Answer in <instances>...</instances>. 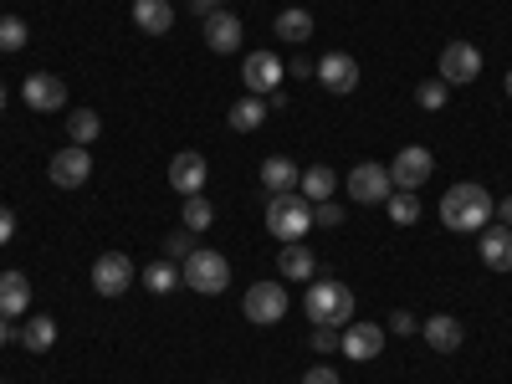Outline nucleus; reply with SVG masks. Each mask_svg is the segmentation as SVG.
<instances>
[{
	"label": "nucleus",
	"instance_id": "nucleus-9",
	"mask_svg": "<svg viewBox=\"0 0 512 384\" xmlns=\"http://www.w3.org/2000/svg\"><path fill=\"white\" fill-rule=\"evenodd\" d=\"M349 195H354L359 205H379V200H390V195H395L390 164H374V159L354 164V169H349Z\"/></svg>",
	"mask_w": 512,
	"mask_h": 384
},
{
	"label": "nucleus",
	"instance_id": "nucleus-36",
	"mask_svg": "<svg viewBox=\"0 0 512 384\" xmlns=\"http://www.w3.org/2000/svg\"><path fill=\"white\" fill-rule=\"evenodd\" d=\"M303 384H338V369H328V364H313V369L303 374Z\"/></svg>",
	"mask_w": 512,
	"mask_h": 384
},
{
	"label": "nucleus",
	"instance_id": "nucleus-25",
	"mask_svg": "<svg viewBox=\"0 0 512 384\" xmlns=\"http://www.w3.org/2000/svg\"><path fill=\"white\" fill-rule=\"evenodd\" d=\"M297 190H303L313 205H318V200H333V190H338V175H333L328 164H313V169H303V180H297Z\"/></svg>",
	"mask_w": 512,
	"mask_h": 384
},
{
	"label": "nucleus",
	"instance_id": "nucleus-43",
	"mask_svg": "<svg viewBox=\"0 0 512 384\" xmlns=\"http://www.w3.org/2000/svg\"><path fill=\"white\" fill-rule=\"evenodd\" d=\"M0 113H6V82H0Z\"/></svg>",
	"mask_w": 512,
	"mask_h": 384
},
{
	"label": "nucleus",
	"instance_id": "nucleus-32",
	"mask_svg": "<svg viewBox=\"0 0 512 384\" xmlns=\"http://www.w3.org/2000/svg\"><path fill=\"white\" fill-rule=\"evenodd\" d=\"M190 251H195V231H190V226H180V231L164 236V262H185Z\"/></svg>",
	"mask_w": 512,
	"mask_h": 384
},
{
	"label": "nucleus",
	"instance_id": "nucleus-14",
	"mask_svg": "<svg viewBox=\"0 0 512 384\" xmlns=\"http://www.w3.org/2000/svg\"><path fill=\"white\" fill-rule=\"evenodd\" d=\"M205 180H210L205 154L185 149V154L169 159V185H175V195H205Z\"/></svg>",
	"mask_w": 512,
	"mask_h": 384
},
{
	"label": "nucleus",
	"instance_id": "nucleus-28",
	"mask_svg": "<svg viewBox=\"0 0 512 384\" xmlns=\"http://www.w3.org/2000/svg\"><path fill=\"white\" fill-rule=\"evenodd\" d=\"M384 210H390V221H395V226H415V221H420V195L395 190L390 200H384Z\"/></svg>",
	"mask_w": 512,
	"mask_h": 384
},
{
	"label": "nucleus",
	"instance_id": "nucleus-30",
	"mask_svg": "<svg viewBox=\"0 0 512 384\" xmlns=\"http://www.w3.org/2000/svg\"><path fill=\"white\" fill-rule=\"evenodd\" d=\"M185 226L200 236V231H210L216 226V205H210L205 195H185Z\"/></svg>",
	"mask_w": 512,
	"mask_h": 384
},
{
	"label": "nucleus",
	"instance_id": "nucleus-42",
	"mask_svg": "<svg viewBox=\"0 0 512 384\" xmlns=\"http://www.w3.org/2000/svg\"><path fill=\"white\" fill-rule=\"evenodd\" d=\"M6 338H11V328H6V318H0V349H6Z\"/></svg>",
	"mask_w": 512,
	"mask_h": 384
},
{
	"label": "nucleus",
	"instance_id": "nucleus-10",
	"mask_svg": "<svg viewBox=\"0 0 512 384\" xmlns=\"http://www.w3.org/2000/svg\"><path fill=\"white\" fill-rule=\"evenodd\" d=\"M21 98H26L31 113H62L67 108V82L57 72H31L21 82Z\"/></svg>",
	"mask_w": 512,
	"mask_h": 384
},
{
	"label": "nucleus",
	"instance_id": "nucleus-22",
	"mask_svg": "<svg viewBox=\"0 0 512 384\" xmlns=\"http://www.w3.org/2000/svg\"><path fill=\"white\" fill-rule=\"evenodd\" d=\"M31 308V282L21 272H0V318H21Z\"/></svg>",
	"mask_w": 512,
	"mask_h": 384
},
{
	"label": "nucleus",
	"instance_id": "nucleus-13",
	"mask_svg": "<svg viewBox=\"0 0 512 384\" xmlns=\"http://www.w3.org/2000/svg\"><path fill=\"white\" fill-rule=\"evenodd\" d=\"M338 354L354 359V364H369L384 354V328L379 323H349L344 333H338Z\"/></svg>",
	"mask_w": 512,
	"mask_h": 384
},
{
	"label": "nucleus",
	"instance_id": "nucleus-33",
	"mask_svg": "<svg viewBox=\"0 0 512 384\" xmlns=\"http://www.w3.org/2000/svg\"><path fill=\"white\" fill-rule=\"evenodd\" d=\"M21 47H26V21L0 16V52H21Z\"/></svg>",
	"mask_w": 512,
	"mask_h": 384
},
{
	"label": "nucleus",
	"instance_id": "nucleus-41",
	"mask_svg": "<svg viewBox=\"0 0 512 384\" xmlns=\"http://www.w3.org/2000/svg\"><path fill=\"white\" fill-rule=\"evenodd\" d=\"M497 216H502V226H512V195H507V200L497 205Z\"/></svg>",
	"mask_w": 512,
	"mask_h": 384
},
{
	"label": "nucleus",
	"instance_id": "nucleus-38",
	"mask_svg": "<svg viewBox=\"0 0 512 384\" xmlns=\"http://www.w3.org/2000/svg\"><path fill=\"white\" fill-rule=\"evenodd\" d=\"M415 328H420V323H415V313H405V308H400V313H390V333H415Z\"/></svg>",
	"mask_w": 512,
	"mask_h": 384
},
{
	"label": "nucleus",
	"instance_id": "nucleus-1",
	"mask_svg": "<svg viewBox=\"0 0 512 384\" xmlns=\"http://www.w3.org/2000/svg\"><path fill=\"white\" fill-rule=\"evenodd\" d=\"M492 216H497V200L477 180H461L441 195V226L456 231V236H472V231L492 226Z\"/></svg>",
	"mask_w": 512,
	"mask_h": 384
},
{
	"label": "nucleus",
	"instance_id": "nucleus-27",
	"mask_svg": "<svg viewBox=\"0 0 512 384\" xmlns=\"http://www.w3.org/2000/svg\"><path fill=\"white\" fill-rule=\"evenodd\" d=\"M21 344H26L31 354H47V349L57 344V318H52V313H47V318H26Z\"/></svg>",
	"mask_w": 512,
	"mask_h": 384
},
{
	"label": "nucleus",
	"instance_id": "nucleus-6",
	"mask_svg": "<svg viewBox=\"0 0 512 384\" xmlns=\"http://www.w3.org/2000/svg\"><path fill=\"white\" fill-rule=\"evenodd\" d=\"M436 77L446 82V88H466V82L482 77V52L472 47V41H446L441 62H436Z\"/></svg>",
	"mask_w": 512,
	"mask_h": 384
},
{
	"label": "nucleus",
	"instance_id": "nucleus-15",
	"mask_svg": "<svg viewBox=\"0 0 512 384\" xmlns=\"http://www.w3.org/2000/svg\"><path fill=\"white\" fill-rule=\"evenodd\" d=\"M323 88L333 93V98H344V93H354L359 88V62L349 57V52H328L323 62H318V72H313Z\"/></svg>",
	"mask_w": 512,
	"mask_h": 384
},
{
	"label": "nucleus",
	"instance_id": "nucleus-19",
	"mask_svg": "<svg viewBox=\"0 0 512 384\" xmlns=\"http://www.w3.org/2000/svg\"><path fill=\"white\" fill-rule=\"evenodd\" d=\"M277 272L292 277V282H313V277H318V256H313L303 241H287V246L277 251Z\"/></svg>",
	"mask_w": 512,
	"mask_h": 384
},
{
	"label": "nucleus",
	"instance_id": "nucleus-3",
	"mask_svg": "<svg viewBox=\"0 0 512 384\" xmlns=\"http://www.w3.org/2000/svg\"><path fill=\"white\" fill-rule=\"evenodd\" d=\"M267 231L287 246V241H303L313 231V200L303 190H292V195H272L267 200Z\"/></svg>",
	"mask_w": 512,
	"mask_h": 384
},
{
	"label": "nucleus",
	"instance_id": "nucleus-4",
	"mask_svg": "<svg viewBox=\"0 0 512 384\" xmlns=\"http://www.w3.org/2000/svg\"><path fill=\"white\" fill-rule=\"evenodd\" d=\"M180 282L190 292H200V297H216V292L231 287V262H226L221 251H210V246H195L185 262H180Z\"/></svg>",
	"mask_w": 512,
	"mask_h": 384
},
{
	"label": "nucleus",
	"instance_id": "nucleus-35",
	"mask_svg": "<svg viewBox=\"0 0 512 384\" xmlns=\"http://www.w3.org/2000/svg\"><path fill=\"white\" fill-rule=\"evenodd\" d=\"M338 333L344 328H313V349L318 354H338Z\"/></svg>",
	"mask_w": 512,
	"mask_h": 384
},
{
	"label": "nucleus",
	"instance_id": "nucleus-45",
	"mask_svg": "<svg viewBox=\"0 0 512 384\" xmlns=\"http://www.w3.org/2000/svg\"><path fill=\"white\" fill-rule=\"evenodd\" d=\"M216 384H221V379H216Z\"/></svg>",
	"mask_w": 512,
	"mask_h": 384
},
{
	"label": "nucleus",
	"instance_id": "nucleus-18",
	"mask_svg": "<svg viewBox=\"0 0 512 384\" xmlns=\"http://www.w3.org/2000/svg\"><path fill=\"white\" fill-rule=\"evenodd\" d=\"M420 333H425V344H431L436 354H456V349H461V338H466L461 318H451V313H431V318L420 323Z\"/></svg>",
	"mask_w": 512,
	"mask_h": 384
},
{
	"label": "nucleus",
	"instance_id": "nucleus-7",
	"mask_svg": "<svg viewBox=\"0 0 512 384\" xmlns=\"http://www.w3.org/2000/svg\"><path fill=\"white\" fill-rule=\"evenodd\" d=\"M431 169H436V154L425 149V144H405L395 159H390V180H395V190H420L425 180H431Z\"/></svg>",
	"mask_w": 512,
	"mask_h": 384
},
{
	"label": "nucleus",
	"instance_id": "nucleus-5",
	"mask_svg": "<svg viewBox=\"0 0 512 384\" xmlns=\"http://www.w3.org/2000/svg\"><path fill=\"white\" fill-rule=\"evenodd\" d=\"M241 313L256 323V328H272L287 318V287L282 282H251L246 297H241Z\"/></svg>",
	"mask_w": 512,
	"mask_h": 384
},
{
	"label": "nucleus",
	"instance_id": "nucleus-21",
	"mask_svg": "<svg viewBox=\"0 0 512 384\" xmlns=\"http://www.w3.org/2000/svg\"><path fill=\"white\" fill-rule=\"evenodd\" d=\"M134 26H139L144 36L175 31V6H169V0H134Z\"/></svg>",
	"mask_w": 512,
	"mask_h": 384
},
{
	"label": "nucleus",
	"instance_id": "nucleus-39",
	"mask_svg": "<svg viewBox=\"0 0 512 384\" xmlns=\"http://www.w3.org/2000/svg\"><path fill=\"white\" fill-rule=\"evenodd\" d=\"M287 72H292L297 82H303V77H313V72H318V62H308V57H292V67H287Z\"/></svg>",
	"mask_w": 512,
	"mask_h": 384
},
{
	"label": "nucleus",
	"instance_id": "nucleus-20",
	"mask_svg": "<svg viewBox=\"0 0 512 384\" xmlns=\"http://www.w3.org/2000/svg\"><path fill=\"white\" fill-rule=\"evenodd\" d=\"M297 180H303V169H297L287 154L262 159V190H267V195H292V190H297Z\"/></svg>",
	"mask_w": 512,
	"mask_h": 384
},
{
	"label": "nucleus",
	"instance_id": "nucleus-12",
	"mask_svg": "<svg viewBox=\"0 0 512 384\" xmlns=\"http://www.w3.org/2000/svg\"><path fill=\"white\" fill-rule=\"evenodd\" d=\"M128 287H134V262H128L123 251H103L93 262V292L98 297H123Z\"/></svg>",
	"mask_w": 512,
	"mask_h": 384
},
{
	"label": "nucleus",
	"instance_id": "nucleus-34",
	"mask_svg": "<svg viewBox=\"0 0 512 384\" xmlns=\"http://www.w3.org/2000/svg\"><path fill=\"white\" fill-rule=\"evenodd\" d=\"M313 226L338 231V226H344V205H338V200H318V205H313Z\"/></svg>",
	"mask_w": 512,
	"mask_h": 384
},
{
	"label": "nucleus",
	"instance_id": "nucleus-29",
	"mask_svg": "<svg viewBox=\"0 0 512 384\" xmlns=\"http://www.w3.org/2000/svg\"><path fill=\"white\" fill-rule=\"evenodd\" d=\"M139 282H144L149 292H175L180 272H175V262H164V256H159V262H149V267L139 272Z\"/></svg>",
	"mask_w": 512,
	"mask_h": 384
},
{
	"label": "nucleus",
	"instance_id": "nucleus-17",
	"mask_svg": "<svg viewBox=\"0 0 512 384\" xmlns=\"http://www.w3.org/2000/svg\"><path fill=\"white\" fill-rule=\"evenodd\" d=\"M205 47L216 52V57L236 52L241 47V16L236 11H210L205 16Z\"/></svg>",
	"mask_w": 512,
	"mask_h": 384
},
{
	"label": "nucleus",
	"instance_id": "nucleus-37",
	"mask_svg": "<svg viewBox=\"0 0 512 384\" xmlns=\"http://www.w3.org/2000/svg\"><path fill=\"white\" fill-rule=\"evenodd\" d=\"M11 236H16V210H11V205H0V246H6Z\"/></svg>",
	"mask_w": 512,
	"mask_h": 384
},
{
	"label": "nucleus",
	"instance_id": "nucleus-24",
	"mask_svg": "<svg viewBox=\"0 0 512 384\" xmlns=\"http://www.w3.org/2000/svg\"><path fill=\"white\" fill-rule=\"evenodd\" d=\"M226 123L236 128V134H256V128L267 123V103L256 98V93H246L241 103H231V113H226Z\"/></svg>",
	"mask_w": 512,
	"mask_h": 384
},
{
	"label": "nucleus",
	"instance_id": "nucleus-23",
	"mask_svg": "<svg viewBox=\"0 0 512 384\" xmlns=\"http://www.w3.org/2000/svg\"><path fill=\"white\" fill-rule=\"evenodd\" d=\"M272 31H277V41H287V47H303V41L313 36V11L292 6V11H282V16L272 21Z\"/></svg>",
	"mask_w": 512,
	"mask_h": 384
},
{
	"label": "nucleus",
	"instance_id": "nucleus-40",
	"mask_svg": "<svg viewBox=\"0 0 512 384\" xmlns=\"http://www.w3.org/2000/svg\"><path fill=\"white\" fill-rule=\"evenodd\" d=\"M190 6H195L200 16H210V11H221V0H190Z\"/></svg>",
	"mask_w": 512,
	"mask_h": 384
},
{
	"label": "nucleus",
	"instance_id": "nucleus-11",
	"mask_svg": "<svg viewBox=\"0 0 512 384\" xmlns=\"http://www.w3.org/2000/svg\"><path fill=\"white\" fill-rule=\"evenodd\" d=\"M282 77H287V67H282L277 52H251V57L241 62V82H246V93H256V98L277 93Z\"/></svg>",
	"mask_w": 512,
	"mask_h": 384
},
{
	"label": "nucleus",
	"instance_id": "nucleus-31",
	"mask_svg": "<svg viewBox=\"0 0 512 384\" xmlns=\"http://www.w3.org/2000/svg\"><path fill=\"white\" fill-rule=\"evenodd\" d=\"M446 98H451V88H446L441 77H425L420 88H415V103H420V108H431V113H441V108H446Z\"/></svg>",
	"mask_w": 512,
	"mask_h": 384
},
{
	"label": "nucleus",
	"instance_id": "nucleus-26",
	"mask_svg": "<svg viewBox=\"0 0 512 384\" xmlns=\"http://www.w3.org/2000/svg\"><path fill=\"white\" fill-rule=\"evenodd\" d=\"M98 134H103V118L93 113V108H77V113H67V139L72 144H98Z\"/></svg>",
	"mask_w": 512,
	"mask_h": 384
},
{
	"label": "nucleus",
	"instance_id": "nucleus-16",
	"mask_svg": "<svg viewBox=\"0 0 512 384\" xmlns=\"http://www.w3.org/2000/svg\"><path fill=\"white\" fill-rule=\"evenodd\" d=\"M477 251H482V267L487 272H512V226H482L477 236Z\"/></svg>",
	"mask_w": 512,
	"mask_h": 384
},
{
	"label": "nucleus",
	"instance_id": "nucleus-44",
	"mask_svg": "<svg viewBox=\"0 0 512 384\" xmlns=\"http://www.w3.org/2000/svg\"><path fill=\"white\" fill-rule=\"evenodd\" d=\"M502 88H507V98H512V72H507V82H502Z\"/></svg>",
	"mask_w": 512,
	"mask_h": 384
},
{
	"label": "nucleus",
	"instance_id": "nucleus-2",
	"mask_svg": "<svg viewBox=\"0 0 512 384\" xmlns=\"http://www.w3.org/2000/svg\"><path fill=\"white\" fill-rule=\"evenodd\" d=\"M303 318L313 328H349L354 323V292L333 277H313L303 292Z\"/></svg>",
	"mask_w": 512,
	"mask_h": 384
},
{
	"label": "nucleus",
	"instance_id": "nucleus-8",
	"mask_svg": "<svg viewBox=\"0 0 512 384\" xmlns=\"http://www.w3.org/2000/svg\"><path fill=\"white\" fill-rule=\"evenodd\" d=\"M47 175H52V185H57V190H82V185L93 180V154L82 149V144H67V149H57V154H52Z\"/></svg>",
	"mask_w": 512,
	"mask_h": 384
}]
</instances>
